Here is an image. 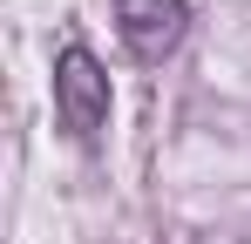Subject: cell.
Returning <instances> with one entry per match:
<instances>
[{
    "label": "cell",
    "instance_id": "cell-1",
    "mask_svg": "<svg viewBox=\"0 0 251 244\" xmlns=\"http://www.w3.org/2000/svg\"><path fill=\"white\" fill-rule=\"evenodd\" d=\"M54 116L75 143H95L109 122V75L88 48H61V61H54Z\"/></svg>",
    "mask_w": 251,
    "mask_h": 244
},
{
    "label": "cell",
    "instance_id": "cell-2",
    "mask_svg": "<svg viewBox=\"0 0 251 244\" xmlns=\"http://www.w3.org/2000/svg\"><path fill=\"white\" fill-rule=\"evenodd\" d=\"M116 27L136 61H163V54H176V41L190 27V7L183 0H116Z\"/></svg>",
    "mask_w": 251,
    "mask_h": 244
}]
</instances>
